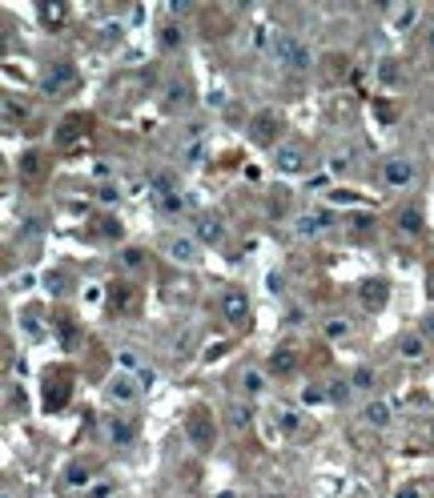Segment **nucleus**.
I'll return each instance as SVG.
<instances>
[{"instance_id": "obj_2", "label": "nucleus", "mask_w": 434, "mask_h": 498, "mask_svg": "<svg viewBox=\"0 0 434 498\" xmlns=\"http://www.w3.org/2000/svg\"><path fill=\"white\" fill-rule=\"evenodd\" d=\"M161 253L177 265H198L201 262V241L189 233H165L161 237Z\"/></svg>"}, {"instance_id": "obj_42", "label": "nucleus", "mask_w": 434, "mask_h": 498, "mask_svg": "<svg viewBox=\"0 0 434 498\" xmlns=\"http://www.w3.org/2000/svg\"><path fill=\"white\" fill-rule=\"evenodd\" d=\"M398 498H422V494H418V486H402V490H398Z\"/></svg>"}, {"instance_id": "obj_6", "label": "nucleus", "mask_w": 434, "mask_h": 498, "mask_svg": "<svg viewBox=\"0 0 434 498\" xmlns=\"http://www.w3.org/2000/svg\"><path fill=\"white\" fill-rule=\"evenodd\" d=\"M185 434L193 446H213V422H210V410L193 406L189 410V422H185Z\"/></svg>"}, {"instance_id": "obj_14", "label": "nucleus", "mask_w": 434, "mask_h": 498, "mask_svg": "<svg viewBox=\"0 0 434 498\" xmlns=\"http://www.w3.org/2000/svg\"><path fill=\"white\" fill-rule=\"evenodd\" d=\"M109 438H113V446H133V438H137L133 418H125V414H113V418H109Z\"/></svg>"}, {"instance_id": "obj_40", "label": "nucleus", "mask_w": 434, "mask_h": 498, "mask_svg": "<svg viewBox=\"0 0 434 498\" xmlns=\"http://www.w3.org/2000/svg\"><path fill=\"white\" fill-rule=\"evenodd\" d=\"M330 398H334V402H346L350 398V386H342V382H338V386L330 390Z\"/></svg>"}, {"instance_id": "obj_8", "label": "nucleus", "mask_w": 434, "mask_h": 498, "mask_svg": "<svg viewBox=\"0 0 434 498\" xmlns=\"http://www.w3.org/2000/svg\"><path fill=\"white\" fill-rule=\"evenodd\" d=\"M426 354H430V342H426L422 330L402 334V342H398V358H402V361H426Z\"/></svg>"}, {"instance_id": "obj_27", "label": "nucleus", "mask_w": 434, "mask_h": 498, "mask_svg": "<svg viewBox=\"0 0 434 498\" xmlns=\"http://www.w3.org/2000/svg\"><path fill=\"white\" fill-rule=\"evenodd\" d=\"M346 169H350V153L334 149V153H330V173H346Z\"/></svg>"}, {"instance_id": "obj_39", "label": "nucleus", "mask_w": 434, "mask_h": 498, "mask_svg": "<svg viewBox=\"0 0 434 498\" xmlns=\"http://www.w3.org/2000/svg\"><path fill=\"white\" fill-rule=\"evenodd\" d=\"M422 334H426V342H434V313L422 318Z\"/></svg>"}, {"instance_id": "obj_19", "label": "nucleus", "mask_w": 434, "mask_h": 498, "mask_svg": "<svg viewBox=\"0 0 434 498\" xmlns=\"http://www.w3.org/2000/svg\"><path fill=\"white\" fill-rule=\"evenodd\" d=\"M273 422L282 426V430H290V434H294V430H302V414L294 410V406H278V414H273Z\"/></svg>"}, {"instance_id": "obj_41", "label": "nucleus", "mask_w": 434, "mask_h": 498, "mask_svg": "<svg viewBox=\"0 0 434 498\" xmlns=\"http://www.w3.org/2000/svg\"><path fill=\"white\" fill-rule=\"evenodd\" d=\"M165 49H177V28L173 25L165 28Z\"/></svg>"}, {"instance_id": "obj_1", "label": "nucleus", "mask_w": 434, "mask_h": 498, "mask_svg": "<svg viewBox=\"0 0 434 498\" xmlns=\"http://www.w3.org/2000/svg\"><path fill=\"white\" fill-rule=\"evenodd\" d=\"M270 52H273V61L282 64V69H290V73H306V69L314 64V52L306 49L298 37H290V33H273Z\"/></svg>"}, {"instance_id": "obj_44", "label": "nucleus", "mask_w": 434, "mask_h": 498, "mask_svg": "<svg viewBox=\"0 0 434 498\" xmlns=\"http://www.w3.org/2000/svg\"><path fill=\"white\" fill-rule=\"evenodd\" d=\"M4 498H13V490H4Z\"/></svg>"}, {"instance_id": "obj_21", "label": "nucleus", "mask_w": 434, "mask_h": 498, "mask_svg": "<svg viewBox=\"0 0 434 498\" xmlns=\"http://www.w3.org/2000/svg\"><path fill=\"white\" fill-rule=\"evenodd\" d=\"M362 301H366V306H382L386 301V282H362Z\"/></svg>"}, {"instance_id": "obj_35", "label": "nucleus", "mask_w": 434, "mask_h": 498, "mask_svg": "<svg viewBox=\"0 0 434 498\" xmlns=\"http://www.w3.org/2000/svg\"><path fill=\"white\" fill-rule=\"evenodd\" d=\"M161 209H165V213H177V209H181V197H177V193H169V197H161Z\"/></svg>"}, {"instance_id": "obj_38", "label": "nucleus", "mask_w": 434, "mask_h": 498, "mask_svg": "<svg viewBox=\"0 0 434 498\" xmlns=\"http://www.w3.org/2000/svg\"><path fill=\"white\" fill-rule=\"evenodd\" d=\"M109 490H113L109 482H97V486H93V490H88L85 498H109Z\"/></svg>"}, {"instance_id": "obj_20", "label": "nucleus", "mask_w": 434, "mask_h": 498, "mask_svg": "<svg viewBox=\"0 0 434 498\" xmlns=\"http://www.w3.org/2000/svg\"><path fill=\"white\" fill-rule=\"evenodd\" d=\"M149 193H153L157 201H161V197H169V193H177L173 177H169V173H153V177H149Z\"/></svg>"}, {"instance_id": "obj_31", "label": "nucleus", "mask_w": 434, "mask_h": 498, "mask_svg": "<svg viewBox=\"0 0 434 498\" xmlns=\"http://www.w3.org/2000/svg\"><path fill=\"white\" fill-rule=\"evenodd\" d=\"M153 382H157V370H149V366H141V374H137V386H141V390H149Z\"/></svg>"}, {"instance_id": "obj_37", "label": "nucleus", "mask_w": 434, "mask_h": 498, "mask_svg": "<svg viewBox=\"0 0 434 498\" xmlns=\"http://www.w3.org/2000/svg\"><path fill=\"white\" fill-rule=\"evenodd\" d=\"M205 105H210V109H222V105H225V93H222V88H213L210 97H205Z\"/></svg>"}, {"instance_id": "obj_28", "label": "nucleus", "mask_w": 434, "mask_h": 498, "mask_svg": "<svg viewBox=\"0 0 434 498\" xmlns=\"http://www.w3.org/2000/svg\"><path fill=\"white\" fill-rule=\"evenodd\" d=\"M302 402H306V406H322V402H326V390L322 386H302Z\"/></svg>"}, {"instance_id": "obj_25", "label": "nucleus", "mask_w": 434, "mask_h": 498, "mask_svg": "<svg viewBox=\"0 0 434 498\" xmlns=\"http://www.w3.org/2000/svg\"><path fill=\"white\" fill-rule=\"evenodd\" d=\"M249 422H253V410H249V406H229V426H234V430H246Z\"/></svg>"}, {"instance_id": "obj_3", "label": "nucleus", "mask_w": 434, "mask_h": 498, "mask_svg": "<svg viewBox=\"0 0 434 498\" xmlns=\"http://www.w3.org/2000/svg\"><path fill=\"white\" fill-rule=\"evenodd\" d=\"M382 181H386V189H410L414 181H418V165H414V157H386Z\"/></svg>"}, {"instance_id": "obj_23", "label": "nucleus", "mask_w": 434, "mask_h": 498, "mask_svg": "<svg viewBox=\"0 0 434 498\" xmlns=\"http://www.w3.org/2000/svg\"><path fill=\"white\" fill-rule=\"evenodd\" d=\"M398 229H402V233H422V213H418V209H402V217H398Z\"/></svg>"}, {"instance_id": "obj_22", "label": "nucleus", "mask_w": 434, "mask_h": 498, "mask_svg": "<svg viewBox=\"0 0 434 498\" xmlns=\"http://www.w3.org/2000/svg\"><path fill=\"white\" fill-rule=\"evenodd\" d=\"M121 265L129 270V274H137V270H145V249H137V245L121 249Z\"/></svg>"}, {"instance_id": "obj_4", "label": "nucleus", "mask_w": 434, "mask_h": 498, "mask_svg": "<svg viewBox=\"0 0 434 498\" xmlns=\"http://www.w3.org/2000/svg\"><path fill=\"white\" fill-rule=\"evenodd\" d=\"M330 225H334V213L330 209H306V213L294 217V233H298L302 241H314V237H322Z\"/></svg>"}, {"instance_id": "obj_7", "label": "nucleus", "mask_w": 434, "mask_h": 498, "mask_svg": "<svg viewBox=\"0 0 434 498\" xmlns=\"http://www.w3.org/2000/svg\"><path fill=\"white\" fill-rule=\"evenodd\" d=\"M222 313L229 325H246L249 322V298L246 289H225L222 294Z\"/></svg>"}, {"instance_id": "obj_13", "label": "nucleus", "mask_w": 434, "mask_h": 498, "mask_svg": "<svg viewBox=\"0 0 434 498\" xmlns=\"http://www.w3.org/2000/svg\"><path fill=\"white\" fill-rule=\"evenodd\" d=\"M198 241H205V245H222L225 241V221L222 217H213V213L198 217Z\"/></svg>"}, {"instance_id": "obj_9", "label": "nucleus", "mask_w": 434, "mask_h": 498, "mask_svg": "<svg viewBox=\"0 0 434 498\" xmlns=\"http://www.w3.org/2000/svg\"><path fill=\"white\" fill-rule=\"evenodd\" d=\"M64 486H69V490H93V466H88L85 458H76V462H69V466H64Z\"/></svg>"}, {"instance_id": "obj_18", "label": "nucleus", "mask_w": 434, "mask_h": 498, "mask_svg": "<svg viewBox=\"0 0 434 498\" xmlns=\"http://www.w3.org/2000/svg\"><path fill=\"white\" fill-rule=\"evenodd\" d=\"M322 334L330 337V342H346V337H350V322H346V318H326Z\"/></svg>"}, {"instance_id": "obj_15", "label": "nucleus", "mask_w": 434, "mask_h": 498, "mask_svg": "<svg viewBox=\"0 0 434 498\" xmlns=\"http://www.w3.org/2000/svg\"><path fill=\"white\" fill-rule=\"evenodd\" d=\"M265 370L278 374V378H282V374H294L298 370V354H294V349H273L270 361H265Z\"/></svg>"}, {"instance_id": "obj_17", "label": "nucleus", "mask_w": 434, "mask_h": 498, "mask_svg": "<svg viewBox=\"0 0 434 498\" xmlns=\"http://www.w3.org/2000/svg\"><path fill=\"white\" fill-rule=\"evenodd\" d=\"M390 21H394L398 33H406V28L418 21V4H390Z\"/></svg>"}, {"instance_id": "obj_30", "label": "nucleus", "mask_w": 434, "mask_h": 498, "mask_svg": "<svg viewBox=\"0 0 434 498\" xmlns=\"http://www.w3.org/2000/svg\"><path fill=\"white\" fill-rule=\"evenodd\" d=\"M270 124H278L270 112H265V117H258V129H253V137H258V141H270V133H273Z\"/></svg>"}, {"instance_id": "obj_5", "label": "nucleus", "mask_w": 434, "mask_h": 498, "mask_svg": "<svg viewBox=\"0 0 434 498\" xmlns=\"http://www.w3.org/2000/svg\"><path fill=\"white\" fill-rule=\"evenodd\" d=\"M105 394H109L113 406H133L145 390L137 386V374H113L109 378V386H105Z\"/></svg>"}, {"instance_id": "obj_32", "label": "nucleus", "mask_w": 434, "mask_h": 498, "mask_svg": "<svg viewBox=\"0 0 434 498\" xmlns=\"http://www.w3.org/2000/svg\"><path fill=\"white\" fill-rule=\"evenodd\" d=\"M45 289L49 294H64V274H49L45 277Z\"/></svg>"}, {"instance_id": "obj_10", "label": "nucleus", "mask_w": 434, "mask_h": 498, "mask_svg": "<svg viewBox=\"0 0 434 498\" xmlns=\"http://www.w3.org/2000/svg\"><path fill=\"white\" fill-rule=\"evenodd\" d=\"M362 422L370 426V430H386V426L394 422V410H390V402L370 398L366 406H362Z\"/></svg>"}, {"instance_id": "obj_34", "label": "nucleus", "mask_w": 434, "mask_h": 498, "mask_svg": "<svg viewBox=\"0 0 434 498\" xmlns=\"http://www.w3.org/2000/svg\"><path fill=\"white\" fill-rule=\"evenodd\" d=\"M121 366H125V370H133V374H141V366H137V354H133V349H121Z\"/></svg>"}, {"instance_id": "obj_26", "label": "nucleus", "mask_w": 434, "mask_h": 498, "mask_svg": "<svg viewBox=\"0 0 434 498\" xmlns=\"http://www.w3.org/2000/svg\"><path fill=\"white\" fill-rule=\"evenodd\" d=\"M37 173H40V153L37 149L21 153V177H37Z\"/></svg>"}, {"instance_id": "obj_16", "label": "nucleus", "mask_w": 434, "mask_h": 498, "mask_svg": "<svg viewBox=\"0 0 434 498\" xmlns=\"http://www.w3.org/2000/svg\"><path fill=\"white\" fill-rule=\"evenodd\" d=\"M265 386H270V382H265V370H258V366H246V370H241V390H246L249 398H261Z\"/></svg>"}, {"instance_id": "obj_33", "label": "nucleus", "mask_w": 434, "mask_h": 498, "mask_svg": "<svg viewBox=\"0 0 434 498\" xmlns=\"http://www.w3.org/2000/svg\"><path fill=\"white\" fill-rule=\"evenodd\" d=\"M76 124H81V117H69V121H64V129H61V141H73L76 133H81Z\"/></svg>"}, {"instance_id": "obj_43", "label": "nucleus", "mask_w": 434, "mask_h": 498, "mask_svg": "<svg viewBox=\"0 0 434 498\" xmlns=\"http://www.w3.org/2000/svg\"><path fill=\"white\" fill-rule=\"evenodd\" d=\"M265 498H285V494H265Z\"/></svg>"}, {"instance_id": "obj_12", "label": "nucleus", "mask_w": 434, "mask_h": 498, "mask_svg": "<svg viewBox=\"0 0 434 498\" xmlns=\"http://www.w3.org/2000/svg\"><path fill=\"white\" fill-rule=\"evenodd\" d=\"M73 81H76L73 64H57V69H49V73H45V93H49V97H61Z\"/></svg>"}, {"instance_id": "obj_11", "label": "nucleus", "mask_w": 434, "mask_h": 498, "mask_svg": "<svg viewBox=\"0 0 434 498\" xmlns=\"http://www.w3.org/2000/svg\"><path fill=\"white\" fill-rule=\"evenodd\" d=\"M302 157H306V153H302L298 141H285V145H278V149H273V165H278L282 173H298V169H302Z\"/></svg>"}, {"instance_id": "obj_29", "label": "nucleus", "mask_w": 434, "mask_h": 498, "mask_svg": "<svg viewBox=\"0 0 434 498\" xmlns=\"http://www.w3.org/2000/svg\"><path fill=\"white\" fill-rule=\"evenodd\" d=\"M97 201H101V205H117V201H121V189H117V185H101Z\"/></svg>"}, {"instance_id": "obj_24", "label": "nucleus", "mask_w": 434, "mask_h": 498, "mask_svg": "<svg viewBox=\"0 0 434 498\" xmlns=\"http://www.w3.org/2000/svg\"><path fill=\"white\" fill-rule=\"evenodd\" d=\"M374 382H378V378H374V370H370V366L354 370V378H350V386H354V390H362V394H366V390H374Z\"/></svg>"}, {"instance_id": "obj_36", "label": "nucleus", "mask_w": 434, "mask_h": 498, "mask_svg": "<svg viewBox=\"0 0 434 498\" xmlns=\"http://www.w3.org/2000/svg\"><path fill=\"white\" fill-rule=\"evenodd\" d=\"M40 13H45V21H61V16H64V8H61V4H45Z\"/></svg>"}]
</instances>
